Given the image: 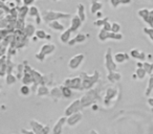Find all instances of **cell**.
<instances>
[{"instance_id": "cb8c5ba5", "label": "cell", "mask_w": 153, "mask_h": 134, "mask_svg": "<svg viewBox=\"0 0 153 134\" xmlns=\"http://www.w3.org/2000/svg\"><path fill=\"white\" fill-rule=\"evenodd\" d=\"M22 132H23L24 134H36L34 131H33V130H32V131H27V130H24L23 129V130H22Z\"/></svg>"}, {"instance_id": "d6986e66", "label": "cell", "mask_w": 153, "mask_h": 134, "mask_svg": "<svg viewBox=\"0 0 153 134\" xmlns=\"http://www.w3.org/2000/svg\"><path fill=\"white\" fill-rule=\"evenodd\" d=\"M46 33L44 32V30H37V34H36V36H37V38H40V39H43V38H45V36H46Z\"/></svg>"}, {"instance_id": "7a4b0ae2", "label": "cell", "mask_w": 153, "mask_h": 134, "mask_svg": "<svg viewBox=\"0 0 153 134\" xmlns=\"http://www.w3.org/2000/svg\"><path fill=\"white\" fill-rule=\"evenodd\" d=\"M82 108L81 105V100L78 98V100H74V102H71L69 105L67 106V108L65 109V116L72 114V113H76L78 111H80V109Z\"/></svg>"}, {"instance_id": "3957f363", "label": "cell", "mask_w": 153, "mask_h": 134, "mask_svg": "<svg viewBox=\"0 0 153 134\" xmlns=\"http://www.w3.org/2000/svg\"><path fill=\"white\" fill-rule=\"evenodd\" d=\"M82 117H83V115H82V113L80 111H78L76 113H72V114L66 116V124L68 126H70V127H74V126L78 125L81 121Z\"/></svg>"}, {"instance_id": "5bb4252c", "label": "cell", "mask_w": 153, "mask_h": 134, "mask_svg": "<svg viewBox=\"0 0 153 134\" xmlns=\"http://www.w3.org/2000/svg\"><path fill=\"white\" fill-rule=\"evenodd\" d=\"M126 58L128 59V56H125L124 53H117V55L114 56V60L117 63H123V62H125Z\"/></svg>"}, {"instance_id": "44dd1931", "label": "cell", "mask_w": 153, "mask_h": 134, "mask_svg": "<svg viewBox=\"0 0 153 134\" xmlns=\"http://www.w3.org/2000/svg\"><path fill=\"white\" fill-rule=\"evenodd\" d=\"M49 132H51V128H49V126L44 125V128H43L41 134H49Z\"/></svg>"}, {"instance_id": "2e32d148", "label": "cell", "mask_w": 153, "mask_h": 134, "mask_svg": "<svg viewBox=\"0 0 153 134\" xmlns=\"http://www.w3.org/2000/svg\"><path fill=\"white\" fill-rule=\"evenodd\" d=\"M120 79H121V75H120V73H114V75H110V73H109V76H108V80L112 82V83L119 81Z\"/></svg>"}, {"instance_id": "484cf974", "label": "cell", "mask_w": 153, "mask_h": 134, "mask_svg": "<svg viewBox=\"0 0 153 134\" xmlns=\"http://www.w3.org/2000/svg\"><path fill=\"white\" fill-rule=\"evenodd\" d=\"M0 89H1V86H0Z\"/></svg>"}, {"instance_id": "9c48e42d", "label": "cell", "mask_w": 153, "mask_h": 134, "mask_svg": "<svg viewBox=\"0 0 153 134\" xmlns=\"http://www.w3.org/2000/svg\"><path fill=\"white\" fill-rule=\"evenodd\" d=\"M60 88H61L62 96H63V98H71V96H72V89L71 88L67 87V86H62V87H60Z\"/></svg>"}, {"instance_id": "603a6c76", "label": "cell", "mask_w": 153, "mask_h": 134, "mask_svg": "<svg viewBox=\"0 0 153 134\" xmlns=\"http://www.w3.org/2000/svg\"><path fill=\"white\" fill-rule=\"evenodd\" d=\"M113 30H114V33H117V30H120V24H117V23H113Z\"/></svg>"}, {"instance_id": "9a60e30c", "label": "cell", "mask_w": 153, "mask_h": 134, "mask_svg": "<svg viewBox=\"0 0 153 134\" xmlns=\"http://www.w3.org/2000/svg\"><path fill=\"white\" fill-rule=\"evenodd\" d=\"M69 36H70V30H66L65 33H63V34L61 35L60 39H61V41L63 43H66V42H68V40H69Z\"/></svg>"}, {"instance_id": "52a82bcc", "label": "cell", "mask_w": 153, "mask_h": 134, "mask_svg": "<svg viewBox=\"0 0 153 134\" xmlns=\"http://www.w3.org/2000/svg\"><path fill=\"white\" fill-rule=\"evenodd\" d=\"M66 124V116H62L60 119H58V121L55 124L53 128V134H62V129L63 126Z\"/></svg>"}, {"instance_id": "30bf717a", "label": "cell", "mask_w": 153, "mask_h": 134, "mask_svg": "<svg viewBox=\"0 0 153 134\" xmlns=\"http://www.w3.org/2000/svg\"><path fill=\"white\" fill-rule=\"evenodd\" d=\"M49 94H51V96H53V98H60L62 96L61 88H59V87H53V89L51 90Z\"/></svg>"}, {"instance_id": "ba28073f", "label": "cell", "mask_w": 153, "mask_h": 134, "mask_svg": "<svg viewBox=\"0 0 153 134\" xmlns=\"http://www.w3.org/2000/svg\"><path fill=\"white\" fill-rule=\"evenodd\" d=\"M30 127H32V130L36 134H41V132H42L43 128H44V126L41 125V124L39 123V121H35V119H32V121H30Z\"/></svg>"}, {"instance_id": "8fae6325", "label": "cell", "mask_w": 153, "mask_h": 134, "mask_svg": "<svg viewBox=\"0 0 153 134\" xmlns=\"http://www.w3.org/2000/svg\"><path fill=\"white\" fill-rule=\"evenodd\" d=\"M49 92H51V91L48 90V88H47L46 86H43V85H41L40 87L38 88V90H37V94H38L39 96H48Z\"/></svg>"}, {"instance_id": "ac0fdd59", "label": "cell", "mask_w": 153, "mask_h": 134, "mask_svg": "<svg viewBox=\"0 0 153 134\" xmlns=\"http://www.w3.org/2000/svg\"><path fill=\"white\" fill-rule=\"evenodd\" d=\"M145 75H146V70H145L144 68H138L137 70H136V76H138L140 79H144Z\"/></svg>"}, {"instance_id": "4fadbf2b", "label": "cell", "mask_w": 153, "mask_h": 134, "mask_svg": "<svg viewBox=\"0 0 153 134\" xmlns=\"http://www.w3.org/2000/svg\"><path fill=\"white\" fill-rule=\"evenodd\" d=\"M20 93H21L22 96H30V86L25 85V84H24V85L22 86L21 88H20Z\"/></svg>"}, {"instance_id": "e0dca14e", "label": "cell", "mask_w": 153, "mask_h": 134, "mask_svg": "<svg viewBox=\"0 0 153 134\" xmlns=\"http://www.w3.org/2000/svg\"><path fill=\"white\" fill-rule=\"evenodd\" d=\"M16 82V78L14 77L13 75H7V83L9 84V85H13L14 83Z\"/></svg>"}, {"instance_id": "8992f818", "label": "cell", "mask_w": 153, "mask_h": 134, "mask_svg": "<svg viewBox=\"0 0 153 134\" xmlns=\"http://www.w3.org/2000/svg\"><path fill=\"white\" fill-rule=\"evenodd\" d=\"M84 60V56L83 55H78V56H74L69 62V67L70 69H78L79 68V66L81 65V63L83 62Z\"/></svg>"}, {"instance_id": "277c9868", "label": "cell", "mask_w": 153, "mask_h": 134, "mask_svg": "<svg viewBox=\"0 0 153 134\" xmlns=\"http://www.w3.org/2000/svg\"><path fill=\"white\" fill-rule=\"evenodd\" d=\"M64 86L71 88V89H76V90H82V80L81 78H74V79H69L66 80L64 82Z\"/></svg>"}, {"instance_id": "ffe728a7", "label": "cell", "mask_w": 153, "mask_h": 134, "mask_svg": "<svg viewBox=\"0 0 153 134\" xmlns=\"http://www.w3.org/2000/svg\"><path fill=\"white\" fill-rule=\"evenodd\" d=\"M85 40V37L83 36L82 34H79L78 35V37H76V39H74V41H76V42H79V43H82L83 41Z\"/></svg>"}, {"instance_id": "7c38bea8", "label": "cell", "mask_w": 153, "mask_h": 134, "mask_svg": "<svg viewBox=\"0 0 153 134\" xmlns=\"http://www.w3.org/2000/svg\"><path fill=\"white\" fill-rule=\"evenodd\" d=\"M53 49H55V46H53V45L46 44V45H44V46L41 47V53H46V55H48V53H53Z\"/></svg>"}, {"instance_id": "5b68a950", "label": "cell", "mask_w": 153, "mask_h": 134, "mask_svg": "<svg viewBox=\"0 0 153 134\" xmlns=\"http://www.w3.org/2000/svg\"><path fill=\"white\" fill-rule=\"evenodd\" d=\"M98 73H96V76H92V77H88L87 75H85V80L82 81V87L83 89H90L92 86L94 85L97 81H98Z\"/></svg>"}, {"instance_id": "7402d4cb", "label": "cell", "mask_w": 153, "mask_h": 134, "mask_svg": "<svg viewBox=\"0 0 153 134\" xmlns=\"http://www.w3.org/2000/svg\"><path fill=\"white\" fill-rule=\"evenodd\" d=\"M151 86H152V88H153V79H151L150 81H149V88H147L146 96H149V91H150V89H151Z\"/></svg>"}, {"instance_id": "6da1fadb", "label": "cell", "mask_w": 153, "mask_h": 134, "mask_svg": "<svg viewBox=\"0 0 153 134\" xmlns=\"http://www.w3.org/2000/svg\"><path fill=\"white\" fill-rule=\"evenodd\" d=\"M97 98H98L97 92L94 91V90H89V91L86 92V93L82 96V98H80V100H81L82 107H87V106H89V105L94 104V103L96 102Z\"/></svg>"}, {"instance_id": "d4e9b609", "label": "cell", "mask_w": 153, "mask_h": 134, "mask_svg": "<svg viewBox=\"0 0 153 134\" xmlns=\"http://www.w3.org/2000/svg\"><path fill=\"white\" fill-rule=\"evenodd\" d=\"M90 134H98V132L94 131V130H91V131H90Z\"/></svg>"}]
</instances>
